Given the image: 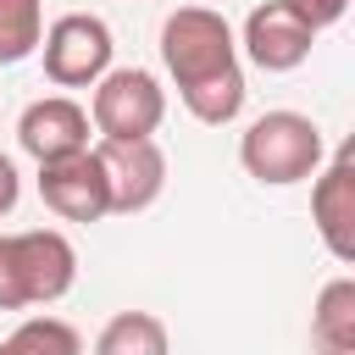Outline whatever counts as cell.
Here are the masks:
<instances>
[{"label":"cell","mask_w":355,"mask_h":355,"mask_svg":"<svg viewBox=\"0 0 355 355\" xmlns=\"http://www.w3.org/2000/svg\"><path fill=\"white\" fill-rule=\"evenodd\" d=\"M78 283V250L55 227L0 233V311L55 305Z\"/></svg>","instance_id":"cell-1"},{"label":"cell","mask_w":355,"mask_h":355,"mask_svg":"<svg viewBox=\"0 0 355 355\" xmlns=\"http://www.w3.org/2000/svg\"><path fill=\"white\" fill-rule=\"evenodd\" d=\"M239 161L255 183H272V189H288V183H305L316 178L322 166V128L300 111H266L244 128L239 139Z\"/></svg>","instance_id":"cell-2"},{"label":"cell","mask_w":355,"mask_h":355,"mask_svg":"<svg viewBox=\"0 0 355 355\" xmlns=\"http://www.w3.org/2000/svg\"><path fill=\"white\" fill-rule=\"evenodd\" d=\"M161 61H166L178 94L194 89V83H211V78L233 72L239 67V44H233L227 17L211 11V6H178L161 22Z\"/></svg>","instance_id":"cell-3"},{"label":"cell","mask_w":355,"mask_h":355,"mask_svg":"<svg viewBox=\"0 0 355 355\" xmlns=\"http://www.w3.org/2000/svg\"><path fill=\"white\" fill-rule=\"evenodd\" d=\"M166 116V94L144 67H105L94 78L89 122L100 139H150Z\"/></svg>","instance_id":"cell-4"},{"label":"cell","mask_w":355,"mask_h":355,"mask_svg":"<svg viewBox=\"0 0 355 355\" xmlns=\"http://www.w3.org/2000/svg\"><path fill=\"white\" fill-rule=\"evenodd\" d=\"M39 44H44V78L50 83H61V89H83V83H94L105 67H111V28L100 22V17H89V11H67V17H55L44 33H39Z\"/></svg>","instance_id":"cell-5"},{"label":"cell","mask_w":355,"mask_h":355,"mask_svg":"<svg viewBox=\"0 0 355 355\" xmlns=\"http://www.w3.org/2000/svg\"><path fill=\"white\" fill-rule=\"evenodd\" d=\"M100 155V172H105V189H111V211L133 216V211H150L166 189V155L155 139H100L94 144Z\"/></svg>","instance_id":"cell-6"},{"label":"cell","mask_w":355,"mask_h":355,"mask_svg":"<svg viewBox=\"0 0 355 355\" xmlns=\"http://www.w3.org/2000/svg\"><path fill=\"white\" fill-rule=\"evenodd\" d=\"M39 200L61 216V222H100L111 216V189L100 172L94 150H72L55 161H39Z\"/></svg>","instance_id":"cell-7"},{"label":"cell","mask_w":355,"mask_h":355,"mask_svg":"<svg viewBox=\"0 0 355 355\" xmlns=\"http://www.w3.org/2000/svg\"><path fill=\"white\" fill-rule=\"evenodd\" d=\"M311 222L333 261H355V144H338L327 166H316L311 183Z\"/></svg>","instance_id":"cell-8"},{"label":"cell","mask_w":355,"mask_h":355,"mask_svg":"<svg viewBox=\"0 0 355 355\" xmlns=\"http://www.w3.org/2000/svg\"><path fill=\"white\" fill-rule=\"evenodd\" d=\"M311 44H316V28L300 22L283 0H266L244 17V50L261 72H294L311 55Z\"/></svg>","instance_id":"cell-9"},{"label":"cell","mask_w":355,"mask_h":355,"mask_svg":"<svg viewBox=\"0 0 355 355\" xmlns=\"http://www.w3.org/2000/svg\"><path fill=\"white\" fill-rule=\"evenodd\" d=\"M17 144L33 161H55L72 150H89V111L67 94H44L17 116Z\"/></svg>","instance_id":"cell-10"},{"label":"cell","mask_w":355,"mask_h":355,"mask_svg":"<svg viewBox=\"0 0 355 355\" xmlns=\"http://www.w3.org/2000/svg\"><path fill=\"white\" fill-rule=\"evenodd\" d=\"M311 344H316V355H355V283L349 277H333L316 294Z\"/></svg>","instance_id":"cell-11"},{"label":"cell","mask_w":355,"mask_h":355,"mask_svg":"<svg viewBox=\"0 0 355 355\" xmlns=\"http://www.w3.org/2000/svg\"><path fill=\"white\" fill-rule=\"evenodd\" d=\"M94 355H172L166 322L150 316V311H116V316L100 327Z\"/></svg>","instance_id":"cell-12"},{"label":"cell","mask_w":355,"mask_h":355,"mask_svg":"<svg viewBox=\"0 0 355 355\" xmlns=\"http://www.w3.org/2000/svg\"><path fill=\"white\" fill-rule=\"evenodd\" d=\"M44 0H0V67H17L39 50Z\"/></svg>","instance_id":"cell-13"},{"label":"cell","mask_w":355,"mask_h":355,"mask_svg":"<svg viewBox=\"0 0 355 355\" xmlns=\"http://www.w3.org/2000/svg\"><path fill=\"white\" fill-rule=\"evenodd\" d=\"M0 355H83V338L61 316H28L11 338H0Z\"/></svg>","instance_id":"cell-14"},{"label":"cell","mask_w":355,"mask_h":355,"mask_svg":"<svg viewBox=\"0 0 355 355\" xmlns=\"http://www.w3.org/2000/svg\"><path fill=\"white\" fill-rule=\"evenodd\" d=\"M183 105H189V116H200V122H211V128L233 122V116L244 111V72L233 67V72H222V78H211V83L183 89Z\"/></svg>","instance_id":"cell-15"},{"label":"cell","mask_w":355,"mask_h":355,"mask_svg":"<svg viewBox=\"0 0 355 355\" xmlns=\"http://www.w3.org/2000/svg\"><path fill=\"white\" fill-rule=\"evenodd\" d=\"M283 6H288L300 22H311L316 33H322V28H333V22L349 11V0H283Z\"/></svg>","instance_id":"cell-16"},{"label":"cell","mask_w":355,"mask_h":355,"mask_svg":"<svg viewBox=\"0 0 355 355\" xmlns=\"http://www.w3.org/2000/svg\"><path fill=\"white\" fill-rule=\"evenodd\" d=\"M17 200H22V178H17L11 155H0V216H11V211H17Z\"/></svg>","instance_id":"cell-17"}]
</instances>
